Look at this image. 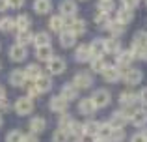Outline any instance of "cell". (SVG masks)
<instances>
[{"label": "cell", "instance_id": "23", "mask_svg": "<svg viewBox=\"0 0 147 142\" xmlns=\"http://www.w3.org/2000/svg\"><path fill=\"white\" fill-rule=\"evenodd\" d=\"M132 122L136 127H144V125L147 124V110H144V109H140V110H136L134 112V116H132Z\"/></svg>", "mask_w": 147, "mask_h": 142}, {"label": "cell", "instance_id": "2", "mask_svg": "<svg viewBox=\"0 0 147 142\" xmlns=\"http://www.w3.org/2000/svg\"><path fill=\"white\" fill-rule=\"evenodd\" d=\"M34 110V101L26 95V97H19L17 103H15V112L21 114V116H26Z\"/></svg>", "mask_w": 147, "mask_h": 142}, {"label": "cell", "instance_id": "45", "mask_svg": "<svg viewBox=\"0 0 147 142\" xmlns=\"http://www.w3.org/2000/svg\"><path fill=\"white\" fill-rule=\"evenodd\" d=\"M121 2H123V7H127V10L132 11L134 7H136L138 4H140V0H121Z\"/></svg>", "mask_w": 147, "mask_h": 142}, {"label": "cell", "instance_id": "1", "mask_svg": "<svg viewBox=\"0 0 147 142\" xmlns=\"http://www.w3.org/2000/svg\"><path fill=\"white\" fill-rule=\"evenodd\" d=\"M121 79L125 80L127 84H140L142 79H144V75H142L140 69H134V67H125V69L121 71Z\"/></svg>", "mask_w": 147, "mask_h": 142}, {"label": "cell", "instance_id": "50", "mask_svg": "<svg viewBox=\"0 0 147 142\" xmlns=\"http://www.w3.org/2000/svg\"><path fill=\"white\" fill-rule=\"evenodd\" d=\"M22 142H39V140H37V135L30 133V135H24V139H22Z\"/></svg>", "mask_w": 147, "mask_h": 142}, {"label": "cell", "instance_id": "24", "mask_svg": "<svg viewBox=\"0 0 147 142\" xmlns=\"http://www.w3.org/2000/svg\"><path fill=\"white\" fill-rule=\"evenodd\" d=\"M49 26H50V30H54V32H61V30H65L63 17H61V15H54V17H50Z\"/></svg>", "mask_w": 147, "mask_h": 142}, {"label": "cell", "instance_id": "42", "mask_svg": "<svg viewBox=\"0 0 147 142\" xmlns=\"http://www.w3.org/2000/svg\"><path fill=\"white\" fill-rule=\"evenodd\" d=\"M123 140H125V131L123 129H114L108 142H123Z\"/></svg>", "mask_w": 147, "mask_h": 142}, {"label": "cell", "instance_id": "44", "mask_svg": "<svg viewBox=\"0 0 147 142\" xmlns=\"http://www.w3.org/2000/svg\"><path fill=\"white\" fill-rule=\"evenodd\" d=\"M95 22H97L99 26H108V22H110V17H108V13H99L95 15Z\"/></svg>", "mask_w": 147, "mask_h": 142}, {"label": "cell", "instance_id": "18", "mask_svg": "<svg viewBox=\"0 0 147 142\" xmlns=\"http://www.w3.org/2000/svg\"><path fill=\"white\" fill-rule=\"evenodd\" d=\"M75 58L76 62H90L91 60V54H90V45H80L75 52Z\"/></svg>", "mask_w": 147, "mask_h": 142}, {"label": "cell", "instance_id": "29", "mask_svg": "<svg viewBox=\"0 0 147 142\" xmlns=\"http://www.w3.org/2000/svg\"><path fill=\"white\" fill-rule=\"evenodd\" d=\"M32 39H34V36H32V32H30V30H21V32L17 34V45L26 47V45H28Z\"/></svg>", "mask_w": 147, "mask_h": 142}, {"label": "cell", "instance_id": "54", "mask_svg": "<svg viewBox=\"0 0 147 142\" xmlns=\"http://www.w3.org/2000/svg\"><path fill=\"white\" fill-rule=\"evenodd\" d=\"M93 142H108V140H102V139H95Z\"/></svg>", "mask_w": 147, "mask_h": 142}, {"label": "cell", "instance_id": "16", "mask_svg": "<svg viewBox=\"0 0 147 142\" xmlns=\"http://www.w3.org/2000/svg\"><path fill=\"white\" fill-rule=\"evenodd\" d=\"M9 82L13 84V86H24V82H26V77H24V71L22 69H13L9 73Z\"/></svg>", "mask_w": 147, "mask_h": 142}, {"label": "cell", "instance_id": "48", "mask_svg": "<svg viewBox=\"0 0 147 142\" xmlns=\"http://www.w3.org/2000/svg\"><path fill=\"white\" fill-rule=\"evenodd\" d=\"M130 142H147V139H145V135H144V133H136V135H132Z\"/></svg>", "mask_w": 147, "mask_h": 142}, {"label": "cell", "instance_id": "31", "mask_svg": "<svg viewBox=\"0 0 147 142\" xmlns=\"http://www.w3.org/2000/svg\"><path fill=\"white\" fill-rule=\"evenodd\" d=\"M119 101L125 107H132L136 103V94H132V92H121L119 94Z\"/></svg>", "mask_w": 147, "mask_h": 142}, {"label": "cell", "instance_id": "49", "mask_svg": "<svg viewBox=\"0 0 147 142\" xmlns=\"http://www.w3.org/2000/svg\"><path fill=\"white\" fill-rule=\"evenodd\" d=\"M138 99H140L144 105H147V86L142 88V92H140V95H138Z\"/></svg>", "mask_w": 147, "mask_h": 142}, {"label": "cell", "instance_id": "11", "mask_svg": "<svg viewBox=\"0 0 147 142\" xmlns=\"http://www.w3.org/2000/svg\"><path fill=\"white\" fill-rule=\"evenodd\" d=\"M67 105L69 103L65 101L61 95H54V97L50 99V103H49L50 110H54V112H65V110H67Z\"/></svg>", "mask_w": 147, "mask_h": 142}, {"label": "cell", "instance_id": "36", "mask_svg": "<svg viewBox=\"0 0 147 142\" xmlns=\"http://www.w3.org/2000/svg\"><path fill=\"white\" fill-rule=\"evenodd\" d=\"M91 71L93 73H102L104 67H106V62H104L102 58H91Z\"/></svg>", "mask_w": 147, "mask_h": 142}, {"label": "cell", "instance_id": "4", "mask_svg": "<svg viewBox=\"0 0 147 142\" xmlns=\"http://www.w3.org/2000/svg\"><path fill=\"white\" fill-rule=\"evenodd\" d=\"M91 101H93V105L97 107V109H102V107H106L108 103H110V92L100 88V90H97L91 95Z\"/></svg>", "mask_w": 147, "mask_h": 142}, {"label": "cell", "instance_id": "33", "mask_svg": "<svg viewBox=\"0 0 147 142\" xmlns=\"http://www.w3.org/2000/svg\"><path fill=\"white\" fill-rule=\"evenodd\" d=\"M67 133H69V137L73 135V137H75L76 140H80V139L84 137V129H82V124H78V122H73Z\"/></svg>", "mask_w": 147, "mask_h": 142}, {"label": "cell", "instance_id": "12", "mask_svg": "<svg viewBox=\"0 0 147 142\" xmlns=\"http://www.w3.org/2000/svg\"><path fill=\"white\" fill-rule=\"evenodd\" d=\"M78 110H80V114H84V116H91V114L97 110V107L93 105L91 97H86V99H80V103H78Z\"/></svg>", "mask_w": 147, "mask_h": 142}, {"label": "cell", "instance_id": "17", "mask_svg": "<svg viewBox=\"0 0 147 142\" xmlns=\"http://www.w3.org/2000/svg\"><path fill=\"white\" fill-rule=\"evenodd\" d=\"M115 60H117L119 66L129 67V66H130V62L134 60V54H132L130 51H119V52H117V56H115Z\"/></svg>", "mask_w": 147, "mask_h": 142}, {"label": "cell", "instance_id": "7", "mask_svg": "<svg viewBox=\"0 0 147 142\" xmlns=\"http://www.w3.org/2000/svg\"><path fill=\"white\" fill-rule=\"evenodd\" d=\"M102 77H104L106 82H117L121 79V69L117 66H106L102 71Z\"/></svg>", "mask_w": 147, "mask_h": 142}, {"label": "cell", "instance_id": "51", "mask_svg": "<svg viewBox=\"0 0 147 142\" xmlns=\"http://www.w3.org/2000/svg\"><path fill=\"white\" fill-rule=\"evenodd\" d=\"M7 109V101L6 99H0V110H6Z\"/></svg>", "mask_w": 147, "mask_h": 142}, {"label": "cell", "instance_id": "25", "mask_svg": "<svg viewBox=\"0 0 147 142\" xmlns=\"http://www.w3.org/2000/svg\"><path fill=\"white\" fill-rule=\"evenodd\" d=\"M41 75H43V73H41V67L37 66V64H30L24 71V77L26 79H32V80H37Z\"/></svg>", "mask_w": 147, "mask_h": 142}, {"label": "cell", "instance_id": "43", "mask_svg": "<svg viewBox=\"0 0 147 142\" xmlns=\"http://www.w3.org/2000/svg\"><path fill=\"white\" fill-rule=\"evenodd\" d=\"M130 52L134 54V58H142V60H147V49L144 47H132Z\"/></svg>", "mask_w": 147, "mask_h": 142}, {"label": "cell", "instance_id": "41", "mask_svg": "<svg viewBox=\"0 0 147 142\" xmlns=\"http://www.w3.org/2000/svg\"><path fill=\"white\" fill-rule=\"evenodd\" d=\"M22 139H24V135L21 131H9L6 135V142H22Z\"/></svg>", "mask_w": 147, "mask_h": 142}, {"label": "cell", "instance_id": "32", "mask_svg": "<svg viewBox=\"0 0 147 142\" xmlns=\"http://www.w3.org/2000/svg\"><path fill=\"white\" fill-rule=\"evenodd\" d=\"M34 43H36V47H45V45H50V36L47 32H39L34 36Z\"/></svg>", "mask_w": 147, "mask_h": 142}, {"label": "cell", "instance_id": "5", "mask_svg": "<svg viewBox=\"0 0 147 142\" xmlns=\"http://www.w3.org/2000/svg\"><path fill=\"white\" fill-rule=\"evenodd\" d=\"M47 67H49L50 75H61V73L65 71V60L58 58V56H52L47 62Z\"/></svg>", "mask_w": 147, "mask_h": 142}, {"label": "cell", "instance_id": "55", "mask_svg": "<svg viewBox=\"0 0 147 142\" xmlns=\"http://www.w3.org/2000/svg\"><path fill=\"white\" fill-rule=\"evenodd\" d=\"M0 125H2V116H0Z\"/></svg>", "mask_w": 147, "mask_h": 142}, {"label": "cell", "instance_id": "13", "mask_svg": "<svg viewBox=\"0 0 147 142\" xmlns=\"http://www.w3.org/2000/svg\"><path fill=\"white\" fill-rule=\"evenodd\" d=\"M61 97H63L65 99V101H73V99H76V97H78V88H76L75 86V84H71V82H69V84H65V86L63 88H61Z\"/></svg>", "mask_w": 147, "mask_h": 142}, {"label": "cell", "instance_id": "22", "mask_svg": "<svg viewBox=\"0 0 147 142\" xmlns=\"http://www.w3.org/2000/svg\"><path fill=\"white\" fill-rule=\"evenodd\" d=\"M52 47L50 45H45V47H37V51H36V56L41 60V62H49L50 58H52Z\"/></svg>", "mask_w": 147, "mask_h": 142}, {"label": "cell", "instance_id": "15", "mask_svg": "<svg viewBox=\"0 0 147 142\" xmlns=\"http://www.w3.org/2000/svg\"><path fill=\"white\" fill-rule=\"evenodd\" d=\"M127 122H129V120H127V118L121 114V110H117V112L112 114V118H110V122H108V124H110L112 129H123L127 125Z\"/></svg>", "mask_w": 147, "mask_h": 142}, {"label": "cell", "instance_id": "27", "mask_svg": "<svg viewBox=\"0 0 147 142\" xmlns=\"http://www.w3.org/2000/svg\"><path fill=\"white\" fill-rule=\"evenodd\" d=\"M112 131H114V129L110 127V124H99V131H97V137H95V139L110 140V137H112Z\"/></svg>", "mask_w": 147, "mask_h": 142}, {"label": "cell", "instance_id": "34", "mask_svg": "<svg viewBox=\"0 0 147 142\" xmlns=\"http://www.w3.org/2000/svg\"><path fill=\"white\" fill-rule=\"evenodd\" d=\"M132 47H144L147 49V32H138L132 39Z\"/></svg>", "mask_w": 147, "mask_h": 142}, {"label": "cell", "instance_id": "10", "mask_svg": "<svg viewBox=\"0 0 147 142\" xmlns=\"http://www.w3.org/2000/svg\"><path fill=\"white\" fill-rule=\"evenodd\" d=\"M76 43V36L71 32V30H61L60 32V45L61 47H65V49H69V47H73V45Z\"/></svg>", "mask_w": 147, "mask_h": 142}, {"label": "cell", "instance_id": "47", "mask_svg": "<svg viewBox=\"0 0 147 142\" xmlns=\"http://www.w3.org/2000/svg\"><path fill=\"white\" fill-rule=\"evenodd\" d=\"M36 95H39V90L36 88V84H30L28 86V97L32 99V97H36Z\"/></svg>", "mask_w": 147, "mask_h": 142}, {"label": "cell", "instance_id": "57", "mask_svg": "<svg viewBox=\"0 0 147 142\" xmlns=\"http://www.w3.org/2000/svg\"><path fill=\"white\" fill-rule=\"evenodd\" d=\"M0 67H2V66H0Z\"/></svg>", "mask_w": 147, "mask_h": 142}, {"label": "cell", "instance_id": "37", "mask_svg": "<svg viewBox=\"0 0 147 142\" xmlns=\"http://www.w3.org/2000/svg\"><path fill=\"white\" fill-rule=\"evenodd\" d=\"M11 28H15V19H11V17L0 19V30H2V32H9Z\"/></svg>", "mask_w": 147, "mask_h": 142}, {"label": "cell", "instance_id": "8", "mask_svg": "<svg viewBox=\"0 0 147 142\" xmlns=\"http://www.w3.org/2000/svg\"><path fill=\"white\" fill-rule=\"evenodd\" d=\"M26 54H28V51H26V47H22V45H11L9 47V58L13 60V62H22V60L26 58Z\"/></svg>", "mask_w": 147, "mask_h": 142}, {"label": "cell", "instance_id": "39", "mask_svg": "<svg viewBox=\"0 0 147 142\" xmlns=\"http://www.w3.org/2000/svg\"><path fill=\"white\" fill-rule=\"evenodd\" d=\"M97 7H99L100 13H110V11L114 10V2H112V0H100Z\"/></svg>", "mask_w": 147, "mask_h": 142}, {"label": "cell", "instance_id": "56", "mask_svg": "<svg viewBox=\"0 0 147 142\" xmlns=\"http://www.w3.org/2000/svg\"><path fill=\"white\" fill-rule=\"evenodd\" d=\"M75 142H82V140H75Z\"/></svg>", "mask_w": 147, "mask_h": 142}, {"label": "cell", "instance_id": "9", "mask_svg": "<svg viewBox=\"0 0 147 142\" xmlns=\"http://www.w3.org/2000/svg\"><path fill=\"white\" fill-rule=\"evenodd\" d=\"M106 52L104 49V39H93L90 45V54L91 58H102V54Z\"/></svg>", "mask_w": 147, "mask_h": 142}, {"label": "cell", "instance_id": "21", "mask_svg": "<svg viewBox=\"0 0 147 142\" xmlns=\"http://www.w3.org/2000/svg\"><path fill=\"white\" fill-rule=\"evenodd\" d=\"M34 10L39 15H45L52 10V2H50V0H36V2H34Z\"/></svg>", "mask_w": 147, "mask_h": 142}, {"label": "cell", "instance_id": "46", "mask_svg": "<svg viewBox=\"0 0 147 142\" xmlns=\"http://www.w3.org/2000/svg\"><path fill=\"white\" fill-rule=\"evenodd\" d=\"M7 2V7H13V10H19V7L24 4V0H6Z\"/></svg>", "mask_w": 147, "mask_h": 142}, {"label": "cell", "instance_id": "20", "mask_svg": "<svg viewBox=\"0 0 147 142\" xmlns=\"http://www.w3.org/2000/svg\"><path fill=\"white\" fill-rule=\"evenodd\" d=\"M104 49H106V52L117 54L121 51V43H119L117 37H110V39H104Z\"/></svg>", "mask_w": 147, "mask_h": 142}, {"label": "cell", "instance_id": "53", "mask_svg": "<svg viewBox=\"0 0 147 142\" xmlns=\"http://www.w3.org/2000/svg\"><path fill=\"white\" fill-rule=\"evenodd\" d=\"M0 99H6V90H4V86H0Z\"/></svg>", "mask_w": 147, "mask_h": 142}, {"label": "cell", "instance_id": "26", "mask_svg": "<svg viewBox=\"0 0 147 142\" xmlns=\"http://www.w3.org/2000/svg\"><path fill=\"white\" fill-rule=\"evenodd\" d=\"M82 129H84V135L88 137H97V131H99V122H86V124H82Z\"/></svg>", "mask_w": 147, "mask_h": 142}, {"label": "cell", "instance_id": "6", "mask_svg": "<svg viewBox=\"0 0 147 142\" xmlns=\"http://www.w3.org/2000/svg\"><path fill=\"white\" fill-rule=\"evenodd\" d=\"M76 2L75 0H63V2L60 4V11H61V17H67V19H71V17H75L76 15Z\"/></svg>", "mask_w": 147, "mask_h": 142}, {"label": "cell", "instance_id": "40", "mask_svg": "<svg viewBox=\"0 0 147 142\" xmlns=\"http://www.w3.org/2000/svg\"><path fill=\"white\" fill-rule=\"evenodd\" d=\"M52 142H69V133L61 131V129L54 131V135H52Z\"/></svg>", "mask_w": 147, "mask_h": 142}, {"label": "cell", "instance_id": "28", "mask_svg": "<svg viewBox=\"0 0 147 142\" xmlns=\"http://www.w3.org/2000/svg\"><path fill=\"white\" fill-rule=\"evenodd\" d=\"M106 28L112 32V36H114V37L121 36V34L125 32V24H121L119 21H110V22H108V26H106Z\"/></svg>", "mask_w": 147, "mask_h": 142}, {"label": "cell", "instance_id": "14", "mask_svg": "<svg viewBox=\"0 0 147 142\" xmlns=\"http://www.w3.org/2000/svg\"><path fill=\"white\" fill-rule=\"evenodd\" d=\"M45 127H47V122H45V118L36 116V118H32V120H30V133H34V135H39V133H43Z\"/></svg>", "mask_w": 147, "mask_h": 142}, {"label": "cell", "instance_id": "30", "mask_svg": "<svg viewBox=\"0 0 147 142\" xmlns=\"http://www.w3.org/2000/svg\"><path fill=\"white\" fill-rule=\"evenodd\" d=\"M132 11L130 10H127V7H123V10H119L117 11V19H115V21H119L121 22V24H129L130 21H132Z\"/></svg>", "mask_w": 147, "mask_h": 142}, {"label": "cell", "instance_id": "35", "mask_svg": "<svg viewBox=\"0 0 147 142\" xmlns=\"http://www.w3.org/2000/svg\"><path fill=\"white\" fill-rule=\"evenodd\" d=\"M15 26L19 28V32H21V30H28L30 28V17L28 15H19V17L15 19Z\"/></svg>", "mask_w": 147, "mask_h": 142}, {"label": "cell", "instance_id": "19", "mask_svg": "<svg viewBox=\"0 0 147 142\" xmlns=\"http://www.w3.org/2000/svg\"><path fill=\"white\" fill-rule=\"evenodd\" d=\"M36 88L39 90V94H43V92H49L50 88H52V80H50V77L41 75L39 79L36 80Z\"/></svg>", "mask_w": 147, "mask_h": 142}, {"label": "cell", "instance_id": "3", "mask_svg": "<svg viewBox=\"0 0 147 142\" xmlns=\"http://www.w3.org/2000/svg\"><path fill=\"white\" fill-rule=\"evenodd\" d=\"M73 84H75L76 88H90L91 84H93V77H91V73L88 71H80L75 75V79H73Z\"/></svg>", "mask_w": 147, "mask_h": 142}, {"label": "cell", "instance_id": "38", "mask_svg": "<svg viewBox=\"0 0 147 142\" xmlns=\"http://www.w3.org/2000/svg\"><path fill=\"white\" fill-rule=\"evenodd\" d=\"M73 122H75V120H73V118L69 116V114H61V116H60V129H61V131H65V133H67Z\"/></svg>", "mask_w": 147, "mask_h": 142}, {"label": "cell", "instance_id": "52", "mask_svg": "<svg viewBox=\"0 0 147 142\" xmlns=\"http://www.w3.org/2000/svg\"><path fill=\"white\" fill-rule=\"evenodd\" d=\"M7 10V2L6 0H0V11H6Z\"/></svg>", "mask_w": 147, "mask_h": 142}]
</instances>
